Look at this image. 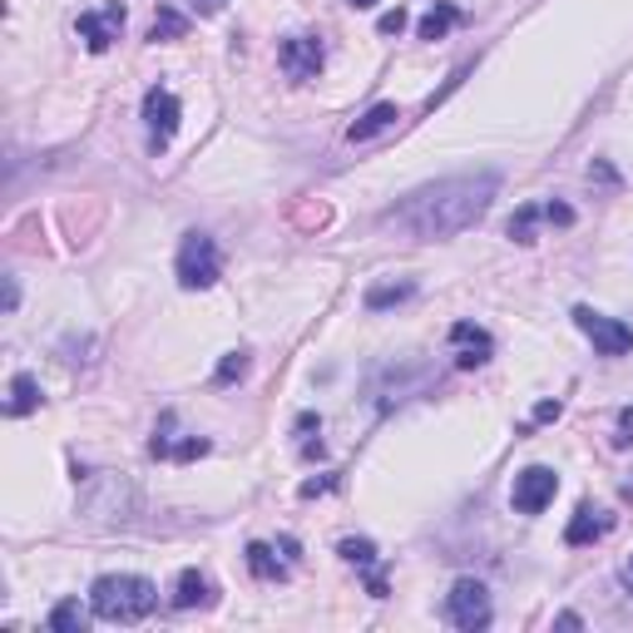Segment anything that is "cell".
I'll return each instance as SVG.
<instances>
[{
	"instance_id": "cell-1",
	"label": "cell",
	"mask_w": 633,
	"mask_h": 633,
	"mask_svg": "<svg viewBox=\"0 0 633 633\" xmlns=\"http://www.w3.org/2000/svg\"><path fill=\"white\" fill-rule=\"evenodd\" d=\"M495 194H500V174H460V178H440L430 188H416L406 204L392 214L396 228H406L411 238L436 242V238H456L475 228L490 214Z\"/></svg>"
},
{
	"instance_id": "cell-2",
	"label": "cell",
	"mask_w": 633,
	"mask_h": 633,
	"mask_svg": "<svg viewBox=\"0 0 633 633\" xmlns=\"http://www.w3.org/2000/svg\"><path fill=\"white\" fill-rule=\"evenodd\" d=\"M158 604V589L144 574H100L90 584V609L104 624H139Z\"/></svg>"
},
{
	"instance_id": "cell-3",
	"label": "cell",
	"mask_w": 633,
	"mask_h": 633,
	"mask_svg": "<svg viewBox=\"0 0 633 633\" xmlns=\"http://www.w3.org/2000/svg\"><path fill=\"white\" fill-rule=\"evenodd\" d=\"M218 272H224L218 242L208 234H188L184 248H178V282H184L188 292H198V288H214Z\"/></svg>"
},
{
	"instance_id": "cell-4",
	"label": "cell",
	"mask_w": 633,
	"mask_h": 633,
	"mask_svg": "<svg viewBox=\"0 0 633 633\" xmlns=\"http://www.w3.org/2000/svg\"><path fill=\"white\" fill-rule=\"evenodd\" d=\"M490 589L480 584V579H456L450 584V594H446V619L456 629H466V633H475V629H485L490 624Z\"/></svg>"
},
{
	"instance_id": "cell-5",
	"label": "cell",
	"mask_w": 633,
	"mask_h": 633,
	"mask_svg": "<svg viewBox=\"0 0 633 633\" xmlns=\"http://www.w3.org/2000/svg\"><path fill=\"white\" fill-rule=\"evenodd\" d=\"M574 326L594 342L599 356H624L633 352V326L629 322H614V316L594 312V308H574Z\"/></svg>"
},
{
	"instance_id": "cell-6",
	"label": "cell",
	"mask_w": 633,
	"mask_h": 633,
	"mask_svg": "<svg viewBox=\"0 0 633 633\" xmlns=\"http://www.w3.org/2000/svg\"><path fill=\"white\" fill-rule=\"evenodd\" d=\"M322 60H326L322 40L292 35V40H282V45H278V65H282V75L298 80V84H308V80L322 75Z\"/></svg>"
},
{
	"instance_id": "cell-7",
	"label": "cell",
	"mask_w": 633,
	"mask_h": 633,
	"mask_svg": "<svg viewBox=\"0 0 633 633\" xmlns=\"http://www.w3.org/2000/svg\"><path fill=\"white\" fill-rule=\"evenodd\" d=\"M554 490H559V475L550 466H530V470L515 475L510 500H515V510H520V515H540L544 505L554 500Z\"/></svg>"
},
{
	"instance_id": "cell-8",
	"label": "cell",
	"mask_w": 633,
	"mask_h": 633,
	"mask_svg": "<svg viewBox=\"0 0 633 633\" xmlns=\"http://www.w3.org/2000/svg\"><path fill=\"white\" fill-rule=\"evenodd\" d=\"M124 30V6H104V10H84L75 20V35L84 40V50H94V55H104V50L120 40Z\"/></svg>"
},
{
	"instance_id": "cell-9",
	"label": "cell",
	"mask_w": 633,
	"mask_h": 633,
	"mask_svg": "<svg viewBox=\"0 0 633 633\" xmlns=\"http://www.w3.org/2000/svg\"><path fill=\"white\" fill-rule=\"evenodd\" d=\"M178 100H174V90H164V84H154L149 94H144V124H149V139H154V149H164L168 139H174V129H178Z\"/></svg>"
},
{
	"instance_id": "cell-10",
	"label": "cell",
	"mask_w": 633,
	"mask_h": 633,
	"mask_svg": "<svg viewBox=\"0 0 633 633\" xmlns=\"http://www.w3.org/2000/svg\"><path fill=\"white\" fill-rule=\"evenodd\" d=\"M450 342H456V366H485L495 356V342H490V332L485 326H475V322H456L450 326Z\"/></svg>"
},
{
	"instance_id": "cell-11",
	"label": "cell",
	"mask_w": 633,
	"mask_h": 633,
	"mask_svg": "<svg viewBox=\"0 0 633 633\" xmlns=\"http://www.w3.org/2000/svg\"><path fill=\"white\" fill-rule=\"evenodd\" d=\"M336 554H342L346 564L366 569V594L386 599V579H382V569H376V544L372 540H342V544H336Z\"/></svg>"
},
{
	"instance_id": "cell-12",
	"label": "cell",
	"mask_w": 633,
	"mask_h": 633,
	"mask_svg": "<svg viewBox=\"0 0 633 633\" xmlns=\"http://www.w3.org/2000/svg\"><path fill=\"white\" fill-rule=\"evenodd\" d=\"M218 604V589L208 574H198V569H184L174 584V609H214Z\"/></svg>"
},
{
	"instance_id": "cell-13",
	"label": "cell",
	"mask_w": 633,
	"mask_h": 633,
	"mask_svg": "<svg viewBox=\"0 0 633 633\" xmlns=\"http://www.w3.org/2000/svg\"><path fill=\"white\" fill-rule=\"evenodd\" d=\"M609 530H614V515L594 510V505H579L569 530H564V544H594V540H604Z\"/></svg>"
},
{
	"instance_id": "cell-14",
	"label": "cell",
	"mask_w": 633,
	"mask_h": 633,
	"mask_svg": "<svg viewBox=\"0 0 633 633\" xmlns=\"http://www.w3.org/2000/svg\"><path fill=\"white\" fill-rule=\"evenodd\" d=\"M396 120H401L396 104H372V110H366L362 120H356L352 129H346V139H352V144H366V139H376V134L396 129Z\"/></svg>"
},
{
	"instance_id": "cell-15",
	"label": "cell",
	"mask_w": 633,
	"mask_h": 633,
	"mask_svg": "<svg viewBox=\"0 0 633 633\" xmlns=\"http://www.w3.org/2000/svg\"><path fill=\"white\" fill-rule=\"evenodd\" d=\"M242 554H248V569H252V574H258V579H268V584H272V579H288V564H282V559L272 554V544L252 540Z\"/></svg>"
},
{
	"instance_id": "cell-16",
	"label": "cell",
	"mask_w": 633,
	"mask_h": 633,
	"mask_svg": "<svg viewBox=\"0 0 633 633\" xmlns=\"http://www.w3.org/2000/svg\"><path fill=\"white\" fill-rule=\"evenodd\" d=\"M456 25H460V10L456 6H436V10H426V15H421L416 35L421 40H446Z\"/></svg>"
},
{
	"instance_id": "cell-17",
	"label": "cell",
	"mask_w": 633,
	"mask_h": 633,
	"mask_svg": "<svg viewBox=\"0 0 633 633\" xmlns=\"http://www.w3.org/2000/svg\"><path fill=\"white\" fill-rule=\"evenodd\" d=\"M35 406H40V382H35V376L20 372L15 382H10V401H6V411H10V416H30Z\"/></svg>"
},
{
	"instance_id": "cell-18",
	"label": "cell",
	"mask_w": 633,
	"mask_h": 633,
	"mask_svg": "<svg viewBox=\"0 0 633 633\" xmlns=\"http://www.w3.org/2000/svg\"><path fill=\"white\" fill-rule=\"evenodd\" d=\"M184 35H188V15H184V10L158 6L154 25H149V40H154V45H158V40H184Z\"/></svg>"
},
{
	"instance_id": "cell-19",
	"label": "cell",
	"mask_w": 633,
	"mask_h": 633,
	"mask_svg": "<svg viewBox=\"0 0 633 633\" xmlns=\"http://www.w3.org/2000/svg\"><path fill=\"white\" fill-rule=\"evenodd\" d=\"M50 629H55V633H75V629H84L80 599H60V604L50 609Z\"/></svg>"
},
{
	"instance_id": "cell-20",
	"label": "cell",
	"mask_w": 633,
	"mask_h": 633,
	"mask_svg": "<svg viewBox=\"0 0 633 633\" xmlns=\"http://www.w3.org/2000/svg\"><path fill=\"white\" fill-rule=\"evenodd\" d=\"M406 298H416V282H396V288H372V292H366V308L382 312V308H396V302H406Z\"/></svg>"
},
{
	"instance_id": "cell-21",
	"label": "cell",
	"mask_w": 633,
	"mask_h": 633,
	"mask_svg": "<svg viewBox=\"0 0 633 633\" xmlns=\"http://www.w3.org/2000/svg\"><path fill=\"white\" fill-rule=\"evenodd\" d=\"M242 376H248V352H228L224 362H218L214 382H218V386H234V382H242Z\"/></svg>"
},
{
	"instance_id": "cell-22",
	"label": "cell",
	"mask_w": 633,
	"mask_h": 633,
	"mask_svg": "<svg viewBox=\"0 0 633 633\" xmlns=\"http://www.w3.org/2000/svg\"><path fill=\"white\" fill-rule=\"evenodd\" d=\"M540 214H544V208L525 204V208H520V214H515V218H510V238H515V242H535V218H540Z\"/></svg>"
},
{
	"instance_id": "cell-23",
	"label": "cell",
	"mask_w": 633,
	"mask_h": 633,
	"mask_svg": "<svg viewBox=\"0 0 633 633\" xmlns=\"http://www.w3.org/2000/svg\"><path fill=\"white\" fill-rule=\"evenodd\" d=\"M376 30H382V35H401V30H406V10H386V15H382V25H376Z\"/></svg>"
},
{
	"instance_id": "cell-24",
	"label": "cell",
	"mask_w": 633,
	"mask_h": 633,
	"mask_svg": "<svg viewBox=\"0 0 633 633\" xmlns=\"http://www.w3.org/2000/svg\"><path fill=\"white\" fill-rule=\"evenodd\" d=\"M544 218L559 224V228H569V224H574V208H569V204H544Z\"/></svg>"
},
{
	"instance_id": "cell-25",
	"label": "cell",
	"mask_w": 633,
	"mask_h": 633,
	"mask_svg": "<svg viewBox=\"0 0 633 633\" xmlns=\"http://www.w3.org/2000/svg\"><path fill=\"white\" fill-rule=\"evenodd\" d=\"M336 490V475H322V480H302V500H312V495H326Z\"/></svg>"
},
{
	"instance_id": "cell-26",
	"label": "cell",
	"mask_w": 633,
	"mask_h": 633,
	"mask_svg": "<svg viewBox=\"0 0 633 633\" xmlns=\"http://www.w3.org/2000/svg\"><path fill=\"white\" fill-rule=\"evenodd\" d=\"M624 440H633V406L619 411V446H624Z\"/></svg>"
},
{
	"instance_id": "cell-27",
	"label": "cell",
	"mask_w": 633,
	"mask_h": 633,
	"mask_svg": "<svg viewBox=\"0 0 633 633\" xmlns=\"http://www.w3.org/2000/svg\"><path fill=\"white\" fill-rule=\"evenodd\" d=\"M188 6H194V10H198V15H218V10H224V6H228V0H188Z\"/></svg>"
},
{
	"instance_id": "cell-28",
	"label": "cell",
	"mask_w": 633,
	"mask_h": 633,
	"mask_svg": "<svg viewBox=\"0 0 633 633\" xmlns=\"http://www.w3.org/2000/svg\"><path fill=\"white\" fill-rule=\"evenodd\" d=\"M15 302H20V288H15V278L6 282V312H15Z\"/></svg>"
},
{
	"instance_id": "cell-29",
	"label": "cell",
	"mask_w": 633,
	"mask_h": 633,
	"mask_svg": "<svg viewBox=\"0 0 633 633\" xmlns=\"http://www.w3.org/2000/svg\"><path fill=\"white\" fill-rule=\"evenodd\" d=\"M559 416V401H544L540 411H535V421H554Z\"/></svg>"
},
{
	"instance_id": "cell-30",
	"label": "cell",
	"mask_w": 633,
	"mask_h": 633,
	"mask_svg": "<svg viewBox=\"0 0 633 633\" xmlns=\"http://www.w3.org/2000/svg\"><path fill=\"white\" fill-rule=\"evenodd\" d=\"M619 579H624V589H629V594H633V559H629V564H624V574H619Z\"/></svg>"
},
{
	"instance_id": "cell-31",
	"label": "cell",
	"mask_w": 633,
	"mask_h": 633,
	"mask_svg": "<svg viewBox=\"0 0 633 633\" xmlns=\"http://www.w3.org/2000/svg\"><path fill=\"white\" fill-rule=\"evenodd\" d=\"M346 6H352V10H372L376 0H346Z\"/></svg>"
}]
</instances>
